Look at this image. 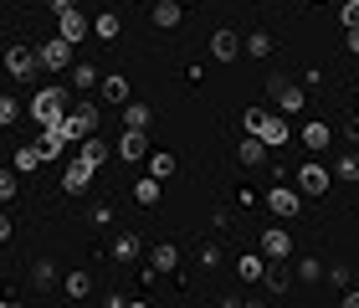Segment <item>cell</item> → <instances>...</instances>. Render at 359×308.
Segmentation results:
<instances>
[{
	"label": "cell",
	"instance_id": "6da1fadb",
	"mask_svg": "<svg viewBox=\"0 0 359 308\" xmlns=\"http://www.w3.org/2000/svg\"><path fill=\"white\" fill-rule=\"evenodd\" d=\"M26 113H31L41 128H62V123H67V113H72V88H67V83L36 88V98L26 103Z\"/></svg>",
	"mask_w": 359,
	"mask_h": 308
},
{
	"label": "cell",
	"instance_id": "7a4b0ae2",
	"mask_svg": "<svg viewBox=\"0 0 359 308\" xmlns=\"http://www.w3.org/2000/svg\"><path fill=\"white\" fill-rule=\"evenodd\" d=\"M267 98H272V108L283 113V119H292V113H303V108H308V93L292 83V77H283V72H272V77H267Z\"/></svg>",
	"mask_w": 359,
	"mask_h": 308
},
{
	"label": "cell",
	"instance_id": "3957f363",
	"mask_svg": "<svg viewBox=\"0 0 359 308\" xmlns=\"http://www.w3.org/2000/svg\"><path fill=\"white\" fill-rule=\"evenodd\" d=\"M62 134H67L72 144H83V139H93V134H97V103H72V113H67V123H62Z\"/></svg>",
	"mask_w": 359,
	"mask_h": 308
},
{
	"label": "cell",
	"instance_id": "277c9868",
	"mask_svg": "<svg viewBox=\"0 0 359 308\" xmlns=\"http://www.w3.org/2000/svg\"><path fill=\"white\" fill-rule=\"evenodd\" d=\"M329 185H334V170L313 165V159H308V165L298 170V196H303V201H313V196H329Z\"/></svg>",
	"mask_w": 359,
	"mask_h": 308
},
{
	"label": "cell",
	"instance_id": "5b68a950",
	"mask_svg": "<svg viewBox=\"0 0 359 308\" xmlns=\"http://www.w3.org/2000/svg\"><path fill=\"white\" fill-rule=\"evenodd\" d=\"M257 252H262L267 262H287V257H292V236L283 232V226H262V236H257Z\"/></svg>",
	"mask_w": 359,
	"mask_h": 308
},
{
	"label": "cell",
	"instance_id": "8992f818",
	"mask_svg": "<svg viewBox=\"0 0 359 308\" xmlns=\"http://www.w3.org/2000/svg\"><path fill=\"white\" fill-rule=\"evenodd\" d=\"M241 52H247V36H236L231 26H216V31H210V57H216V62H236Z\"/></svg>",
	"mask_w": 359,
	"mask_h": 308
},
{
	"label": "cell",
	"instance_id": "52a82bcc",
	"mask_svg": "<svg viewBox=\"0 0 359 308\" xmlns=\"http://www.w3.org/2000/svg\"><path fill=\"white\" fill-rule=\"evenodd\" d=\"M113 154H118L123 165H134V159H149V154H154V149H149V134H139V128H123L118 144H113Z\"/></svg>",
	"mask_w": 359,
	"mask_h": 308
},
{
	"label": "cell",
	"instance_id": "ba28073f",
	"mask_svg": "<svg viewBox=\"0 0 359 308\" xmlns=\"http://www.w3.org/2000/svg\"><path fill=\"white\" fill-rule=\"evenodd\" d=\"M36 52H31V46H11L6 52V72H11V83H26V77H36Z\"/></svg>",
	"mask_w": 359,
	"mask_h": 308
},
{
	"label": "cell",
	"instance_id": "9c48e42d",
	"mask_svg": "<svg viewBox=\"0 0 359 308\" xmlns=\"http://www.w3.org/2000/svg\"><path fill=\"white\" fill-rule=\"evenodd\" d=\"M57 36L67 41V46H77V41L93 36V21H88L83 11H67V15H57Z\"/></svg>",
	"mask_w": 359,
	"mask_h": 308
},
{
	"label": "cell",
	"instance_id": "30bf717a",
	"mask_svg": "<svg viewBox=\"0 0 359 308\" xmlns=\"http://www.w3.org/2000/svg\"><path fill=\"white\" fill-rule=\"evenodd\" d=\"M36 62H41L46 72H62V67H72V46L62 41V36H52V41L36 46Z\"/></svg>",
	"mask_w": 359,
	"mask_h": 308
},
{
	"label": "cell",
	"instance_id": "8fae6325",
	"mask_svg": "<svg viewBox=\"0 0 359 308\" xmlns=\"http://www.w3.org/2000/svg\"><path fill=\"white\" fill-rule=\"evenodd\" d=\"M267 210L287 221V216H298V210H303V196H298L292 185H272V190H267Z\"/></svg>",
	"mask_w": 359,
	"mask_h": 308
},
{
	"label": "cell",
	"instance_id": "7c38bea8",
	"mask_svg": "<svg viewBox=\"0 0 359 308\" xmlns=\"http://www.w3.org/2000/svg\"><path fill=\"white\" fill-rule=\"evenodd\" d=\"M252 139H262L267 149H272V144H292V123L283 119V113H267V119H262V128H257Z\"/></svg>",
	"mask_w": 359,
	"mask_h": 308
},
{
	"label": "cell",
	"instance_id": "4fadbf2b",
	"mask_svg": "<svg viewBox=\"0 0 359 308\" xmlns=\"http://www.w3.org/2000/svg\"><path fill=\"white\" fill-rule=\"evenodd\" d=\"M298 144H303L308 154H323V149H329V144H334V128L323 123V119H313V123H303V134H298Z\"/></svg>",
	"mask_w": 359,
	"mask_h": 308
},
{
	"label": "cell",
	"instance_id": "5bb4252c",
	"mask_svg": "<svg viewBox=\"0 0 359 308\" xmlns=\"http://www.w3.org/2000/svg\"><path fill=\"white\" fill-rule=\"evenodd\" d=\"M108 154H113V149H108V144H103V139H97V134H93V139H83V144H77V165H88V170H97V165H103V159H108Z\"/></svg>",
	"mask_w": 359,
	"mask_h": 308
},
{
	"label": "cell",
	"instance_id": "9a60e30c",
	"mask_svg": "<svg viewBox=\"0 0 359 308\" xmlns=\"http://www.w3.org/2000/svg\"><path fill=\"white\" fill-rule=\"evenodd\" d=\"M88 185H93V170H88V165H77V159H72V165L62 170V190H67V196H83Z\"/></svg>",
	"mask_w": 359,
	"mask_h": 308
},
{
	"label": "cell",
	"instance_id": "2e32d148",
	"mask_svg": "<svg viewBox=\"0 0 359 308\" xmlns=\"http://www.w3.org/2000/svg\"><path fill=\"white\" fill-rule=\"evenodd\" d=\"M97 93H103V103H118V108H123V103H128V77H123V72H108L103 83H97Z\"/></svg>",
	"mask_w": 359,
	"mask_h": 308
},
{
	"label": "cell",
	"instance_id": "e0dca14e",
	"mask_svg": "<svg viewBox=\"0 0 359 308\" xmlns=\"http://www.w3.org/2000/svg\"><path fill=\"white\" fill-rule=\"evenodd\" d=\"M236 278H241V283H262V278H267V257H262V252H247V257L236 262Z\"/></svg>",
	"mask_w": 359,
	"mask_h": 308
},
{
	"label": "cell",
	"instance_id": "ac0fdd59",
	"mask_svg": "<svg viewBox=\"0 0 359 308\" xmlns=\"http://www.w3.org/2000/svg\"><path fill=\"white\" fill-rule=\"evenodd\" d=\"M175 267H180V247L175 241H159L149 252V272H175Z\"/></svg>",
	"mask_w": 359,
	"mask_h": 308
},
{
	"label": "cell",
	"instance_id": "d6986e66",
	"mask_svg": "<svg viewBox=\"0 0 359 308\" xmlns=\"http://www.w3.org/2000/svg\"><path fill=\"white\" fill-rule=\"evenodd\" d=\"M62 293H67V298H88L93 293V272L88 267H72L67 278H62Z\"/></svg>",
	"mask_w": 359,
	"mask_h": 308
},
{
	"label": "cell",
	"instance_id": "ffe728a7",
	"mask_svg": "<svg viewBox=\"0 0 359 308\" xmlns=\"http://www.w3.org/2000/svg\"><path fill=\"white\" fill-rule=\"evenodd\" d=\"M67 134L62 128H41V139H36V149H41V159H62V149H67Z\"/></svg>",
	"mask_w": 359,
	"mask_h": 308
},
{
	"label": "cell",
	"instance_id": "44dd1931",
	"mask_svg": "<svg viewBox=\"0 0 359 308\" xmlns=\"http://www.w3.org/2000/svg\"><path fill=\"white\" fill-rule=\"evenodd\" d=\"M236 159H241V165H247V170H257V165H267V144L247 134V144H236Z\"/></svg>",
	"mask_w": 359,
	"mask_h": 308
},
{
	"label": "cell",
	"instance_id": "7402d4cb",
	"mask_svg": "<svg viewBox=\"0 0 359 308\" xmlns=\"http://www.w3.org/2000/svg\"><path fill=\"white\" fill-rule=\"evenodd\" d=\"M180 21H185V11H180L175 0H154V26L159 31H175Z\"/></svg>",
	"mask_w": 359,
	"mask_h": 308
},
{
	"label": "cell",
	"instance_id": "603a6c76",
	"mask_svg": "<svg viewBox=\"0 0 359 308\" xmlns=\"http://www.w3.org/2000/svg\"><path fill=\"white\" fill-rule=\"evenodd\" d=\"M334 180L359 185V149H349V154H339V159H334Z\"/></svg>",
	"mask_w": 359,
	"mask_h": 308
},
{
	"label": "cell",
	"instance_id": "cb8c5ba5",
	"mask_svg": "<svg viewBox=\"0 0 359 308\" xmlns=\"http://www.w3.org/2000/svg\"><path fill=\"white\" fill-rule=\"evenodd\" d=\"M11 165H15V175H31V170H41L46 159H41V149H36V144H21V149H15V159H11Z\"/></svg>",
	"mask_w": 359,
	"mask_h": 308
},
{
	"label": "cell",
	"instance_id": "d4e9b609",
	"mask_svg": "<svg viewBox=\"0 0 359 308\" xmlns=\"http://www.w3.org/2000/svg\"><path fill=\"white\" fill-rule=\"evenodd\" d=\"M52 283H57V262H52V257H36V262H31V288L46 293Z\"/></svg>",
	"mask_w": 359,
	"mask_h": 308
},
{
	"label": "cell",
	"instance_id": "484cf974",
	"mask_svg": "<svg viewBox=\"0 0 359 308\" xmlns=\"http://www.w3.org/2000/svg\"><path fill=\"white\" fill-rule=\"evenodd\" d=\"M149 103H123V128H139V134H149Z\"/></svg>",
	"mask_w": 359,
	"mask_h": 308
},
{
	"label": "cell",
	"instance_id": "4316f807",
	"mask_svg": "<svg viewBox=\"0 0 359 308\" xmlns=\"http://www.w3.org/2000/svg\"><path fill=\"white\" fill-rule=\"evenodd\" d=\"M139 236L134 232H118V236H113V257H118V262H139Z\"/></svg>",
	"mask_w": 359,
	"mask_h": 308
},
{
	"label": "cell",
	"instance_id": "83f0119b",
	"mask_svg": "<svg viewBox=\"0 0 359 308\" xmlns=\"http://www.w3.org/2000/svg\"><path fill=\"white\" fill-rule=\"evenodd\" d=\"M118 31H123V21H118V15H113V11L93 15V36H97V41H113V36H118Z\"/></svg>",
	"mask_w": 359,
	"mask_h": 308
},
{
	"label": "cell",
	"instance_id": "f1b7e54d",
	"mask_svg": "<svg viewBox=\"0 0 359 308\" xmlns=\"http://www.w3.org/2000/svg\"><path fill=\"white\" fill-rule=\"evenodd\" d=\"M159 185H165V180H154V175L134 180V201H139V206H159Z\"/></svg>",
	"mask_w": 359,
	"mask_h": 308
},
{
	"label": "cell",
	"instance_id": "f546056e",
	"mask_svg": "<svg viewBox=\"0 0 359 308\" xmlns=\"http://www.w3.org/2000/svg\"><path fill=\"white\" fill-rule=\"evenodd\" d=\"M272 293H287L292 288V272H287V262H267V278H262Z\"/></svg>",
	"mask_w": 359,
	"mask_h": 308
},
{
	"label": "cell",
	"instance_id": "4dcf8cb0",
	"mask_svg": "<svg viewBox=\"0 0 359 308\" xmlns=\"http://www.w3.org/2000/svg\"><path fill=\"white\" fill-rule=\"evenodd\" d=\"M93 83H103V77H97V67H93V62H72V88H77V93H88Z\"/></svg>",
	"mask_w": 359,
	"mask_h": 308
},
{
	"label": "cell",
	"instance_id": "1f68e13d",
	"mask_svg": "<svg viewBox=\"0 0 359 308\" xmlns=\"http://www.w3.org/2000/svg\"><path fill=\"white\" fill-rule=\"evenodd\" d=\"M149 175H154V180H170V175H175V154L170 149H154L149 154Z\"/></svg>",
	"mask_w": 359,
	"mask_h": 308
},
{
	"label": "cell",
	"instance_id": "d6a6232c",
	"mask_svg": "<svg viewBox=\"0 0 359 308\" xmlns=\"http://www.w3.org/2000/svg\"><path fill=\"white\" fill-rule=\"evenodd\" d=\"M349 278H354V272H349V262H334V267H323V283H329V288H344V293H349Z\"/></svg>",
	"mask_w": 359,
	"mask_h": 308
},
{
	"label": "cell",
	"instance_id": "836d02e7",
	"mask_svg": "<svg viewBox=\"0 0 359 308\" xmlns=\"http://www.w3.org/2000/svg\"><path fill=\"white\" fill-rule=\"evenodd\" d=\"M247 52H252L257 62L272 57V36H267V31H252V36H247Z\"/></svg>",
	"mask_w": 359,
	"mask_h": 308
},
{
	"label": "cell",
	"instance_id": "e575fe53",
	"mask_svg": "<svg viewBox=\"0 0 359 308\" xmlns=\"http://www.w3.org/2000/svg\"><path fill=\"white\" fill-rule=\"evenodd\" d=\"M15 119H21V103L0 93V128H15Z\"/></svg>",
	"mask_w": 359,
	"mask_h": 308
},
{
	"label": "cell",
	"instance_id": "d590c367",
	"mask_svg": "<svg viewBox=\"0 0 359 308\" xmlns=\"http://www.w3.org/2000/svg\"><path fill=\"white\" fill-rule=\"evenodd\" d=\"M323 278V262H318V257H303V262H298V283H318Z\"/></svg>",
	"mask_w": 359,
	"mask_h": 308
},
{
	"label": "cell",
	"instance_id": "8d00e7d4",
	"mask_svg": "<svg viewBox=\"0 0 359 308\" xmlns=\"http://www.w3.org/2000/svg\"><path fill=\"white\" fill-rule=\"evenodd\" d=\"M339 15H344V31H359V0H344Z\"/></svg>",
	"mask_w": 359,
	"mask_h": 308
},
{
	"label": "cell",
	"instance_id": "74e56055",
	"mask_svg": "<svg viewBox=\"0 0 359 308\" xmlns=\"http://www.w3.org/2000/svg\"><path fill=\"white\" fill-rule=\"evenodd\" d=\"M262 119H267V108H247V113H241V123H247V134H257V128H262Z\"/></svg>",
	"mask_w": 359,
	"mask_h": 308
},
{
	"label": "cell",
	"instance_id": "f35d334b",
	"mask_svg": "<svg viewBox=\"0 0 359 308\" xmlns=\"http://www.w3.org/2000/svg\"><path fill=\"white\" fill-rule=\"evenodd\" d=\"M201 267H221V247H216V241H205V247H201Z\"/></svg>",
	"mask_w": 359,
	"mask_h": 308
},
{
	"label": "cell",
	"instance_id": "ab89813d",
	"mask_svg": "<svg viewBox=\"0 0 359 308\" xmlns=\"http://www.w3.org/2000/svg\"><path fill=\"white\" fill-rule=\"evenodd\" d=\"M15 196V170H0V201Z\"/></svg>",
	"mask_w": 359,
	"mask_h": 308
},
{
	"label": "cell",
	"instance_id": "60d3db41",
	"mask_svg": "<svg viewBox=\"0 0 359 308\" xmlns=\"http://www.w3.org/2000/svg\"><path fill=\"white\" fill-rule=\"evenodd\" d=\"M46 11H52V15H67V11H77V6H72V0H46Z\"/></svg>",
	"mask_w": 359,
	"mask_h": 308
},
{
	"label": "cell",
	"instance_id": "b9f144b4",
	"mask_svg": "<svg viewBox=\"0 0 359 308\" xmlns=\"http://www.w3.org/2000/svg\"><path fill=\"white\" fill-rule=\"evenodd\" d=\"M344 139H354V144H359V113H354V119H344Z\"/></svg>",
	"mask_w": 359,
	"mask_h": 308
},
{
	"label": "cell",
	"instance_id": "7bdbcfd3",
	"mask_svg": "<svg viewBox=\"0 0 359 308\" xmlns=\"http://www.w3.org/2000/svg\"><path fill=\"white\" fill-rule=\"evenodd\" d=\"M339 308H359V288H349V293L339 298Z\"/></svg>",
	"mask_w": 359,
	"mask_h": 308
},
{
	"label": "cell",
	"instance_id": "ee69618b",
	"mask_svg": "<svg viewBox=\"0 0 359 308\" xmlns=\"http://www.w3.org/2000/svg\"><path fill=\"white\" fill-rule=\"evenodd\" d=\"M216 308H241V298H236V293H221V303H216Z\"/></svg>",
	"mask_w": 359,
	"mask_h": 308
},
{
	"label": "cell",
	"instance_id": "f6af8a7d",
	"mask_svg": "<svg viewBox=\"0 0 359 308\" xmlns=\"http://www.w3.org/2000/svg\"><path fill=\"white\" fill-rule=\"evenodd\" d=\"M0 241H11V216L0 210Z\"/></svg>",
	"mask_w": 359,
	"mask_h": 308
},
{
	"label": "cell",
	"instance_id": "bcb514c9",
	"mask_svg": "<svg viewBox=\"0 0 359 308\" xmlns=\"http://www.w3.org/2000/svg\"><path fill=\"white\" fill-rule=\"evenodd\" d=\"M128 303H134V298H123V293H113V298H108V308H128Z\"/></svg>",
	"mask_w": 359,
	"mask_h": 308
},
{
	"label": "cell",
	"instance_id": "7dc6e473",
	"mask_svg": "<svg viewBox=\"0 0 359 308\" xmlns=\"http://www.w3.org/2000/svg\"><path fill=\"white\" fill-rule=\"evenodd\" d=\"M349 52L359 57V31H349Z\"/></svg>",
	"mask_w": 359,
	"mask_h": 308
},
{
	"label": "cell",
	"instance_id": "c3c4849f",
	"mask_svg": "<svg viewBox=\"0 0 359 308\" xmlns=\"http://www.w3.org/2000/svg\"><path fill=\"white\" fill-rule=\"evenodd\" d=\"M241 308H267V303H262V298H252V303H241Z\"/></svg>",
	"mask_w": 359,
	"mask_h": 308
},
{
	"label": "cell",
	"instance_id": "681fc988",
	"mask_svg": "<svg viewBox=\"0 0 359 308\" xmlns=\"http://www.w3.org/2000/svg\"><path fill=\"white\" fill-rule=\"evenodd\" d=\"M128 308H149V303H144V298H134V303H128Z\"/></svg>",
	"mask_w": 359,
	"mask_h": 308
},
{
	"label": "cell",
	"instance_id": "f907efd6",
	"mask_svg": "<svg viewBox=\"0 0 359 308\" xmlns=\"http://www.w3.org/2000/svg\"><path fill=\"white\" fill-rule=\"evenodd\" d=\"M0 308H21V303H11V298H6V303H0Z\"/></svg>",
	"mask_w": 359,
	"mask_h": 308
},
{
	"label": "cell",
	"instance_id": "816d5d0a",
	"mask_svg": "<svg viewBox=\"0 0 359 308\" xmlns=\"http://www.w3.org/2000/svg\"><path fill=\"white\" fill-rule=\"evenodd\" d=\"M354 113H359V98H354Z\"/></svg>",
	"mask_w": 359,
	"mask_h": 308
},
{
	"label": "cell",
	"instance_id": "f5cc1de1",
	"mask_svg": "<svg viewBox=\"0 0 359 308\" xmlns=\"http://www.w3.org/2000/svg\"><path fill=\"white\" fill-rule=\"evenodd\" d=\"M354 206H359V201H354Z\"/></svg>",
	"mask_w": 359,
	"mask_h": 308
}]
</instances>
